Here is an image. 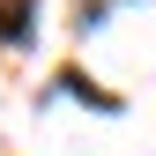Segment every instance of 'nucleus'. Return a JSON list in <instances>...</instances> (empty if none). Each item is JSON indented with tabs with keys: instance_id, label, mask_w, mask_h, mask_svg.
Listing matches in <instances>:
<instances>
[{
	"instance_id": "1",
	"label": "nucleus",
	"mask_w": 156,
	"mask_h": 156,
	"mask_svg": "<svg viewBox=\"0 0 156 156\" xmlns=\"http://www.w3.org/2000/svg\"><path fill=\"white\" fill-rule=\"evenodd\" d=\"M30 0H0V37H30Z\"/></svg>"
}]
</instances>
